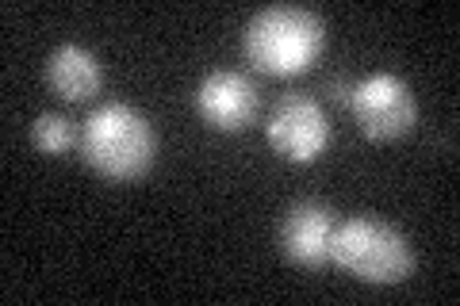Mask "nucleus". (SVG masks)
Here are the masks:
<instances>
[{"label":"nucleus","mask_w":460,"mask_h":306,"mask_svg":"<svg viewBox=\"0 0 460 306\" xmlns=\"http://www.w3.org/2000/svg\"><path fill=\"white\" fill-rule=\"evenodd\" d=\"M242 50L269 77H299L326 50V20L304 4H269L250 16Z\"/></svg>","instance_id":"obj_2"},{"label":"nucleus","mask_w":460,"mask_h":306,"mask_svg":"<svg viewBox=\"0 0 460 306\" xmlns=\"http://www.w3.org/2000/svg\"><path fill=\"white\" fill-rule=\"evenodd\" d=\"M349 111L361 135L372 142H395L419 123V96L399 73H365L349 89Z\"/></svg>","instance_id":"obj_4"},{"label":"nucleus","mask_w":460,"mask_h":306,"mask_svg":"<svg viewBox=\"0 0 460 306\" xmlns=\"http://www.w3.org/2000/svg\"><path fill=\"white\" fill-rule=\"evenodd\" d=\"M334 211L319 199L292 203L280 218V253L299 268H323L334 253Z\"/></svg>","instance_id":"obj_7"},{"label":"nucleus","mask_w":460,"mask_h":306,"mask_svg":"<svg viewBox=\"0 0 460 306\" xmlns=\"http://www.w3.org/2000/svg\"><path fill=\"white\" fill-rule=\"evenodd\" d=\"M31 142H35L39 153L66 157L74 145H81V135H77V127L69 123L62 111H42L39 119L31 123Z\"/></svg>","instance_id":"obj_9"},{"label":"nucleus","mask_w":460,"mask_h":306,"mask_svg":"<svg viewBox=\"0 0 460 306\" xmlns=\"http://www.w3.org/2000/svg\"><path fill=\"white\" fill-rule=\"evenodd\" d=\"M330 265L372 287H395L414 272V249L399 226L376 214H353L334 230Z\"/></svg>","instance_id":"obj_3"},{"label":"nucleus","mask_w":460,"mask_h":306,"mask_svg":"<svg viewBox=\"0 0 460 306\" xmlns=\"http://www.w3.org/2000/svg\"><path fill=\"white\" fill-rule=\"evenodd\" d=\"M81 157L111 184L142 180L157 157V130L135 104L108 100L81 127Z\"/></svg>","instance_id":"obj_1"},{"label":"nucleus","mask_w":460,"mask_h":306,"mask_svg":"<svg viewBox=\"0 0 460 306\" xmlns=\"http://www.w3.org/2000/svg\"><path fill=\"white\" fill-rule=\"evenodd\" d=\"M265 138L280 162L311 165L330 145V115L323 100L307 92H284L265 119Z\"/></svg>","instance_id":"obj_5"},{"label":"nucleus","mask_w":460,"mask_h":306,"mask_svg":"<svg viewBox=\"0 0 460 306\" xmlns=\"http://www.w3.org/2000/svg\"><path fill=\"white\" fill-rule=\"evenodd\" d=\"M42 77H47L50 92L58 100H66V104H84V100H93L104 89V66H100V57L89 47H81V42H58L47 54Z\"/></svg>","instance_id":"obj_8"},{"label":"nucleus","mask_w":460,"mask_h":306,"mask_svg":"<svg viewBox=\"0 0 460 306\" xmlns=\"http://www.w3.org/2000/svg\"><path fill=\"white\" fill-rule=\"evenodd\" d=\"M196 115L199 123L211 130H223V135H238L257 119V108H261V92H257L253 77L238 69H211L199 77L196 84Z\"/></svg>","instance_id":"obj_6"}]
</instances>
